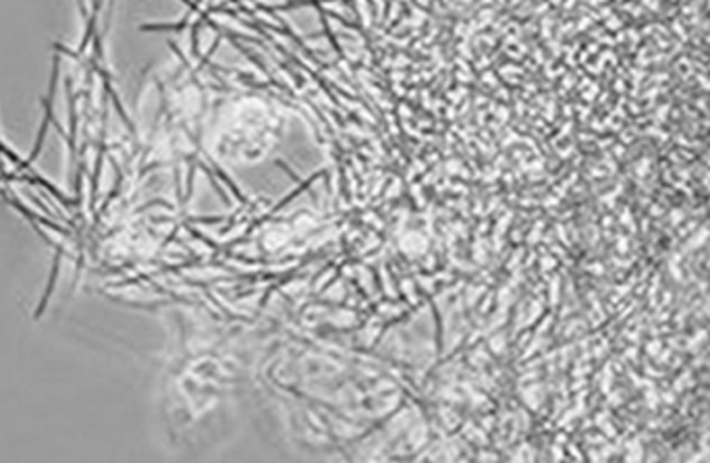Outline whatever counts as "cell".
I'll return each mask as SVG.
<instances>
[{
    "mask_svg": "<svg viewBox=\"0 0 710 463\" xmlns=\"http://www.w3.org/2000/svg\"><path fill=\"white\" fill-rule=\"evenodd\" d=\"M56 80H59V56L54 59V69H52V80H50V94L47 99V116H44V123L40 127V135H38V142H35V148H33L30 158H28V165H32L35 161V156L42 152V146H44V137H47V130H49V123L52 121V104H54V92H56Z\"/></svg>",
    "mask_w": 710,
    "mask_h": 463,
    "instance_id": "cell-1",
    "label": "cell"
},
{
    "mask_svg": "<svg viewBox=\"0 0 710 463\" xmlns=\"http://www.w3.org/2000/svg\"><path fill=\"white\" fill-rule=\"evenodd\" d=\"M59 265H61V251H59V254H56V258H54V265H52V275H50L49 287H47V291H44V298H42V303H40V308H38V312H35V318H40V316H42V312H44V308H47V303H49L50 294H52V289H54L56 275H59Z\"/></svg>",
    "mask_w": 710,
    "mask_h": 463,
    "instance_id": "cell-2",
    "label": "cell"
},
{
    "mask_svg": "<svg viewBox=\"0 0 710 463\" xmlns=\"http://www.w3.org/2000/svg\"><path fill=\"white\" fill-rule=\"evenodd\" d=\"M78 4H80V11H82V16L88 17V9H85V2H83V0H78Z\"/></svg>",
    "mask_w": 710,
    "mask_h": 463,
    "instance_id": "cell-3",
    "label": "cell"
},
{
    "mask_svg": "<svg viewBox=\"0 0 710 463\" xmlns=\"http://www.w3.org/2000/svg\"><path fill=\"white\" fill-rule=\"evenodd\" d=\"M94 9H100V0H94Z\"/></svg>",
    "mask_w": 710,
    "mask_h": 463,
    "instance_id": "cell-4",
    "label": "cell"
}]
</instances>
